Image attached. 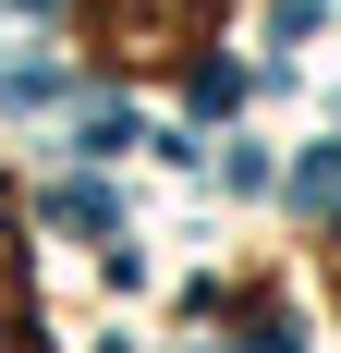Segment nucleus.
<instances>
[{
    "mask_svg": "<svg viewBox=\"0 0 341 353\" xmlns=\"http://www.w3.org/2000/svg\"><path fill=\"white\" fill-rule=\"evenodd\" d=\"M0 353H37V317H25V244L0 232Z\"/></svg>",
    "mask_w": 341,
    "mask_h": 353,
    "instance_id": "nucleus-2",
    "label": "nucleus"
},
{
    "mask_svg": "<svg viewBox=\"0 0 341 353\" xmlns=\"http://www.w3.org/2000/svg\"><path fill=\"white\" fill-rule=\"evenodd\" d=\"M195 12L207 0H98V25H110V49H183V37H195Z\"/></svg>",
    "mask_w": 341,
    "mask_h": 353,
    "instance_id": "nucleus-1",
    "label": "nucleus"
}]
</instances>
